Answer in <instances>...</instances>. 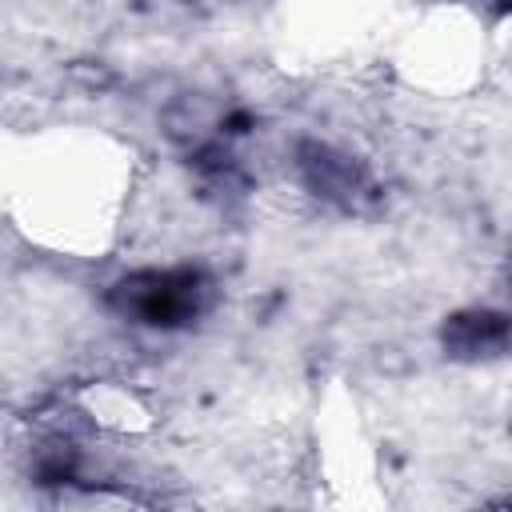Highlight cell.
<instances>
[{"instance_id": "3", "label": "cell", "mask_w": 512, "mask_h": 512, "mask_svg": "<svg viewBox=\"0 0 512 512\" xmlns=\"http://www.w3.org/2000/svg\"><path fill=\"white\" fill-rule=\"evenodd\" d=\"M512 340V320L500 312H456L444 324V348L452 356H492Z\"/></svg>"}, {"instance_id": "2", "label": "cell", "mask_w": 512, "mask_h": 512, "mask_svg": "<svg viewBox=\"0 0 512 512\" xmlns=\"http://www.w3.org/2000/svg\"><path fill=\"white\" fill-rule=\"evenodd\" d=\"M300 172L308 180V188H316L320 196L352 208L360 196H368V176L364 168H356L348 156L320 148V144H304L300 148Z\"/></svg>"}, {"instance_id": "4", "label": "cell", "mask_w": 512, "mask_h": 512, "mask_svg": "<svg viewBox=\"0 0 512 512\" xmlns=\"http://www.w3.org/2000/svg\"><path fill=\"white\" fill-rule=\"evenodd\" d=\"M492 4H496L500 12H512V0H492Z\"/></svg>"}, {"instance_id": "1", "label": "cell", "mask_w": 512, "mask_h": 512, "mask_svg": "<svg viewBox=\"0 0 512 512\" xmlns=\"http://www.w3.org/2000/svg\"><path fill=\"white\" fill-rule=\"evenodd\" d=\"M212 300L204 272L196 268H148L112 288V308L148 328H184Z\"/></svg>"}]
</instances>
